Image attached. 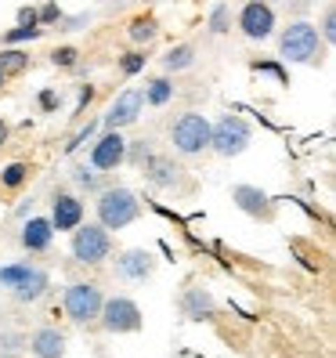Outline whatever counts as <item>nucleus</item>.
Masks as SVG:
<instances>
[{
  "label": "nucleus",
  "instance_id": "1",
  "mask_svg": "<svg viewBox=\"0 0 336 358\" xmlns=\"http://www.w3.org/2000/svg\"><path fill=\"white\" fill-rule=\"evenodd\" d=\"M322 51H326L322 33L311 22H304V18L289 22L279 36V55H282V62H293V66H311V62L322 58Z\"/></svg>",
  "mask_w": 336,
  "mask_h": 358
},
{
  "label": "nucleus",
  "instance_id": "2",
  "mask_svg": "<svg viewBox=\"0 0 336 358\" xmlns=\"http://www.w3.org/2000/svg\"><path fill=\"white\" fill-rule=\"evenodd\" d=\"M138 217H141V203H138V196L131 192V188L109 185V188L98 192V224L105 231H119V228L134 224Z\"/></svg>",
  "mask_w": 336,
  "mask_h": 358
},
{
  "label": "nucleus",
  "instance_id": "3",
  "mask_svg": "<svg viewBox=\"0 0 336 358\" xmlns=\"http://www.w3.org/2000/svg\"><path fill=\"white\" fill-rule=\"evenodd\" d=\"M249 141H254V127L235 113H224L217 123H210V149H214L221 159L242 156L249 149Z\"/></svg>",
  "mask_w": 336,
  "mask_h": 358
},
{
  "label": "nucleus",
  "instance_id": "4",
  "mask_svg": "<svg viewBox=\"0 0 336 358\" xmlns=\"http://www.w3.org/2000/svg\"><path fill=\"white\" fill-rule=\"evenodd\" d=\"M170 141L181 156H199L210 149V120L203 113H181L170 127Z\"/></svg>",
  "mask_w": 336,
  "mask_h": 358
},
{
  "label": "nucleus",
  "instance_id": "5",
  "mask_svg": "<svg viewBox=\"0 0 336 358\" xmlns=\"http://www.w3.org/2000/svg\"><path fill=\"white\" fill-rule=\"evenodd\" d=\"M69 254H73V261H80V264H101L105 257L112 254V236H109L101 224H76V228H73Z\"/></svg>",
  "mask_w": 336,
  "mask_h": 358
},
{
  "label": "nucleus",
  "instance_id": "6",
  "mask_svg": "<svg viewBox=\"0 0 336 358\" xmlns=\"http://www.w3.org/2000/svg\"><path fill=\"white\" fill-rule=\"evenodd\" d=\"M98 322L109 333L119 336V333H138L145 326V315H141V308L131 297H109V301H101Z\"/></svg>",
  "mask_w": 336,
  "mask_h": 358
},
{
  "label": "nucleus",
  "instance_id": "7",
  "mask_svg": "<svg viewBox=\"0 0 336 358\" xmlns=\"http://www.w3.org/2000/svg\"><path fill=\"white\" fill-rule=\"evenodd\" d=\"M235 22H239V33H242L246 40L264 44V40L275 33V8H271L268 0H246Z\"/></svg>",
  "mask_w": 336,
  "mask_h": 358
},
{
  "label": "nucleus",
  "instance_id": "8",
  "mask_svg": "<svg viewBox=\"0 0 336 358\" xmlns=\"http://www.w3.org/2000/svg\"><path fill=\"white\" fill-rule=\"evenodd\" d=\"M101 289L98 282H73L66 289V315L76 322V326H87L98 319V311H101Z\"/></svg>",
  "mask_w": 336,
  "mask_h": 358
},
{
  "label": "nucleus",
  "instance_id": "9",
  "mask_svg": "<svg viewBox=\"0 0 336 358\" xmlns=\"http://www.w3.org/2000/svg\"><path fill=\"white\" fill-rule=\"evenodd\" d=\"M123 163H127V138L119 131H105L91 145V166L101 174H109V171H119Z\"/></svg>",
  "mask_w": 336,
  "mask_h": 358
},
{
  "label": "nucleus",
  "instance_id": "10",
  "mask_svg": "<svg viewBox=\"0 0 336 358\" xmlns=\"http://www.w3.org/2000/svg\"><path fill=\"white\" fill-rule=\"evenodd\" d=\"M141 113H145L141 91L127 87V91H119V94L112 98V105H109V113L101 116V123H105V131H123V127H131V123H138Z\"/></svg>",
  "mask_w": 336,
  "mask_h": 358
},
{
  "label": "nucleus",
  "instance_id": "11",
  "mask_svg": "<svg viewBox=\"0 0 336 358\" xmlns=\"http://www.w3.org/2000/svg\"><path fill=\"white\" fill-rule=\"evenodd\" d=\"M152 271H156V257L149 250H123L116 257V275L123 282H145L152 279Z\"/></svg>",
  "mask_w": 336,
  "mask_h": 358
},
{
  "label": "nucleus",
  "instance_id": "12",
  "mask_svg": "<svg viewBox=\"0 0 336 358\" xmlns=\"http://www.w3.org/2000/svg\"><path fill=\"white\" fill-rule=\"evenodd\" d=\"M83 199H76L73 192H58L51 199V228L54 231H73L76 224H83Z\"/></svg>",
  "mask_w": 336,
  "mask_h": 358
},
{
  "label": "nucleus",
  "instance_id": "13",
  "mask_svg": "<svg viewBox=\"0 0 336 358\" xmlns=\"http://www.w3.org/2000/svg\"><path fill=\"white\" fill-rule=\"evenodd\" d=\"M232 199H235V206L242 210V214H249V217H264V221H271V214H275V203H271V196L268 192H261L257 185H235L232 188Z\"/></svg>",
  "mask_w": 336,
  "mask_h": 358
},
{
  "label": "nucleus",
  "instance_id": "14",
  "mask_svg": "<svg viewBox=\"0 0 336 358\" xmlns=\"http://www.w3.org/2000/svg\"><path fill=\"white\" fill-rule=\"evenodd\" d=\"M26 348L33 351V358H61L66 355V333L58 326H40V329H33Z\"/></svg>",
  "mask_w": 336,
  "mask_h": 358
},
{
  "label": "nucleus",
  "instance_id": "15",
  "mask_svg": "<svg viewBox=\"0 0 336 358\" xmlns=\"http://www.w3.org/2000/svg\"><path fill=\"white\" fill-rule=\"evenodd\" d=\"M181 311H184L192 322H210V319H214V311H217V304H214V297H210V289L188 286V289L181 293Z\"/></svg>",
  "mask_w": 336,
  "mask_h": 358
},
{
  "label": "nucleus",
  "instance_id": "16",
  "mask_svg": "<svg viewBox=\"0 0 336 358\" xmlns=\"http://www.w3.org/2000/svg\"><path fill=\"white\" fill-rule=\"evenodd\" d=\"M141 166H145V181H149L152 188H174L181 181V166L174 159H166V156H156L152 152Z\"/></svg>",
  "mask_w": 336,
  "mask_h": 358
},
{
  "label": "nucleus",
  "instance_id": "17",
  "mask_svg": "<svg viewBox=\"0 0 336 358\" xmlns=\"http://www.w3.org/2000/svg\"><path fill=\"white\" fill-rule=\"evenodd\" d=\"M22 246L29 250V254H44V250L51 246V239H54V228H51V217H29L26 224H22Z\"/></svg>",
  "mask_w": 336,
  "mask_h": 358
},
{
  "label": "nucleus",
  "instance_id": "18",
  "mask_svg": "<svg viewBox=\"0 0 336 358\" xmlns=\"http://www.w3.org/2000/svg\"><path fill=\"white\" fill-rule=\"evenodd\" d=\"M48 286H51V275H48L44 268H36L22 286H15V289H11V297H15L18 304H36V301L48 293Z\"/></svg>",
  "mask_w": 336,
  "mask_h": 358
},
{
  "label": "nucleus",
  "instance_id": "19",
  "mask_svg": "<svg viewBox=\"0 0 336 358\" xmlns=\"http://www.w3.org/2000/svg\"><path fill=\"white\" fill-rule=\"evenodd\" d=\"M127 36L134 40L138 48H145V44H152V40L159 36V22L152 15H134L131 22H127Z\"/></svg>",
  "mask_w": 336,
  "mask_h": 358
},
{
  "label": "nucleus",
  "instance_id": "20",
  "mask_svg": "<svg viewBox=\"0 0 336 358\" xmlns=\"http://www.w3.org/2000/svg\"><path fill=\"white\" fill-rule=\"evenodd\" d=\"M196 66V48L192 44H177L163 55V69L166 73H184V69H192Z\"/></svg>",
  "mask_w": 336,
  "mask_h": 358
},
{
  "label": "nucleus",
  "instance_id": "21",
  "mask_svg": "<svg viewBox=\"0 0 336 358\" xmlns=\"http://www.w3.org/2000/svg\"><path fill=\"white\" fill-rule=\"evenodd\" d=\"M141 98H145V105H166L174 98V80L170 76H156V80H149L145 83V91H141Z\"/></svg>",
  "mask_w": 336,
  "mask_h": 358
},
{
  "label": "nucleus",
  "instance_id": "22",
  "mask_svg": "<svg viewBox=\"0 0 336 358\" xmlns=\"http://www.w3.org/2000/svg\"><path fill=\"white\" fill-rule=\"evenodd\" d=\"M29 69V51L22 48H4L0 51V73L4 76H22Z\"/></svg>",
  "mask_w": 336,
  "mask_h": 358
},
{
  "label": "nucleus",
  "instance_id": "23",
  "mask_svg": "<svg viewBox=\"0 0 336 358\" xmlns=\"http://www.w3.org/2000/svg\"><path fill=\"white\" fill-rule=\"evenodd\" d=\"M36 271V264H29V261H15V264H4L0 268V286H4L8 293L15 289V286H22L29 275Z\"/></svg>",
  "mask_w": 336,
  "mask_h": 358
},
{
  "label": "nucleus",
  "instance_id": "24",
  "mask_svg": "<svg viewBox=\"0 0 336 358\" xmlns=\"http://www.w3.org/2000/svg\"><path fill=\"white\" fill-rule=\"evenodd\" d=\"M73 181L80 188H87V192H101V171H94V166H87V163L73 166Z\"/></svg>",
  "mask_w": 336,
  "mask_h": 358
},
{
  "label": "nucleus",
  "instance_id": "25",
  "mask_svg": "<svg viewBox=\"0 0 336 358\" xmlns=\"http://www.w3.org/2000/svg\"><path fill=\"white\" fill-rule=\"evenodd\" d=\"M210 33H214V36H224L228 29H232V11H228V4H214V8H210Z\"/></svg>",
  "mask_w": 336,
  "mask_h": 358
},
{
  "label": "nucleus",
  "instance_id": "26",
  "mask_svg": "<svg viewBox=\"0 0 336 358\" xmlns=\"http://www.w3.org/2000/svg\"><path fill=\"white\" fill-rule=\"evenodd\" d=\"M44 36V26H15L4 33V44L15 48V44H29V40H40Z\"/></svg>",
  "mask_w": 336,
  "mask_h": 358
},
{
  "label": "nucleus",
  "instance_id": "27",
  "mask_svg": "<svg viewBox=\"0 0 336 358\" xmlns=\"http://www.w3.org/2000/svg\"><path fill=\"white\" fill-rule=\"evenodd\" d=\"M26 178H29V166L26 163H8L4 171H0V185H4V188H22Z\"/></svg>",
  "mask_w": 336,
  "mask_h": 358
},
{
  "label": "nucleus",
  "instance_id": "28",
  "mask_svg": "<svg viewBox=\"0 0 336 358\" xmlns=\"http://www.w3.org/2000/svg\"><path fill=\"white\" fill-rule=\"evenodd\" d=\"M22 348H26V336L22 333H0V358H18L22 355Z\"/></svg>",
  "mask_w": 336,
  "mask_h": 358
},
{
  "label": "nucleus",
  "instance_id": "29",
  "mask_svg": "<svg viewBox=\"0 0 336 358\" xmlns=\"http://www.w3.org/2000/svg\"><path fill=\"white\" fill-rule=\"evenodd\" d=\"M145 62H149V55H145V51H127V55L119 58V73L123 76H138L145 69Z\"/></svg>",
  "mask_w": 336,
  "mask_h": 358
},
{
  "label": "nucleus",
  "instance_id": "30",
  "mask_svg": "<svg viewBox=\"0 0 336 358\" xmlns=\"http://www.w3.org/2000/svg\"><path fill=\"white\" fill-rule=\"evenodd\" d=\"M76 62H80V51L73 44H61V48L51 51V66H58V69H73Z\"/></svg>",
  "mask_w": 336,
  "mask_h": 358
},
{
  "label": "nucleus",
  "instance_id": "31",
  "mask_svg": "<svg viewBox=\"0 0 336 358\" xmlns=\"http://www.w3.org/2000/svg\"><path fill=\"white\" fill-rule=\"evenodd\" d=\"M61 15H66V11L58 8V0H44V4L36 8V22H40V26H58Z\"/></svg>",
  "mask_w": 336,
  "mask_h": 358
},
{
  "label": "nucleus",
  "instance_id": "32",
  "mask_svg": "<svg viewBox=\"0 0 336 358\" xmlns=\"http://www.w3.org/2000/svg\"><path fill=\"white\" fill-rule=\"evenodd\" d=\"M149 156H152V145L145 141V138H141V141H134V145L127 141V163H138V166H141Z\"/></svg>",
  "mask_w": 336,
  "mask_h": 358
},
{
  "label": "nucleus",
  "instance_id": "33",
  "mask_svg": "<svg viewBox=\"0 0 336 358\" xmlns=\"http://www.w3.org/2000/svg\"><path fill=\"white\" fill-rule=\"evenodd\" d=\"M94 131H98V123L91 120L83 131H76V134H73V141H66V152H76V149H83V145H87V141L94 138Z\"/></svg>",
  "mask_w": 336,
  "mask_h": 358
},
{
  "label": "nucleus",
  "instance_id": "34",
  "mask_svg": "<svg viewBox=\"0 0 336 358\" xmlns=\"http://www.w3.org/2000/svg\"><path fill=\"white\" fill-rule=\"evenodd\" d=\"M91 22V11H83V15H73V18H66L61 15V22H58V29H66V33H73V29H83Z\"/></svg>",
  "mask_w": 336,
  "mask_h": 358
},
{
  "label": "nucleus",
  "instance_id": "35",
  "mask_svg": "<svg viewBox=\"0 0 336 358\" xmlns=\"http://www.w3.org/2000/svg\"><path fill=\"white\" fill-rule=\"evenodd\" d=\"M322 40H326V44L336 40V11L333 8H326V15H322Z\"/></svg>",
  "mask_w": 336,
  "mask_h": 358
},
{
  "label": "nucleus",
  "instance_id": "36",
  "mask_svg": "<svg viewBox=\"0 0 336 358\" xmlns=\"http://www.w3.org/2000/svg\"><path fill=\"white\" fill-rule=\"evenodd\" d=\"M36 101H40V109H44V113H54L58 105H61V94L48 87V91H40V94H36Z\"/></svg>",
  "mask_w": 336,
  "mask_h": 358
},
{
  "label": "nucleus",
  "instance_id": "37",
  "mask_svg": "<svg viewBox=\"0 0 336 358\" xmlns=\"http://www.w3.org/2000/svg\"><path fill=\"white\" fill-rule=\"evenodd\" d=\"M254 73H268V76H275L279 83H286V73L279 66H271V62H254Z\"/></svg>",
  "mask_w": 336,
  "mask_h": 358
},
{
  "label": "nucleus",
  "instance_id": "38",
  "mask_svg": "<svg viewBox=\"0 0 336 358\" xmlns=\"http://www.w3.org/2000/svg\"><path fill=\"white\" fill-rule=\"evenodd\" d=\"M15 18H18V26H40V22H36V8H29V4H26V8H18Z\"/></svg>",
  "mask_w": 336,
  "mask_h": 358
},
{
  "label": "nucleus",
  "instance_id": "39",
  "mask_svg": "<svg viewBox=\"0 0 336 358\" xmlns=\"http://www.w3.org/2000/svg\"><path fill=\"white\" fill-rule=\"evenodd\" d=\"M91 101H94V87H91V83H83V87H80V105H76V109H87Z\"/></svg>",
  "mask_w": 336,
  "mask_h": 358
},
{
  "label": "nucleus",
  "instance_id": "40",
  "mask_svg": "<svg viewBox=\"0 0 336 358\" xmlns=\"http://www.w3.org/2000/svg\"><path fill=\"white\" fill-rule=\"evenodd\" d=\"M8 134H11V127H8L4 120H0V149H4V145H8Z\"/></svg>",
  "mask_w": 336,
  "mask_h": 358
},
{
  "label": "nucleus",
  "instance_id": "41",
  "mask_svg": "<svg viewBox=\"0 0 336 358\" xmlns=\"http://www.w3.org/2000/svg\"><path fill=\"white\" fill-rule=\"evenodd\" d=\"M4 80H8V76H4V73H0V91H4Z\"/></svg>",
  "mask_w": 336,
  "mask_h": 358
},
{
  "label": "nucleus",
  "instance_id": "42",
  "mask_svg": "<svg viewBox=\"0 0 336 358\" xmlns=\"http://www.w3.org/2000/svg\"><path fill=\"white\" fill-rule=\"evenodd\" d=\"M116 4H119V0H116Z\"/></svg>",
  "mask_w": 336,
  "mask_h": 358
}]
</instances>
